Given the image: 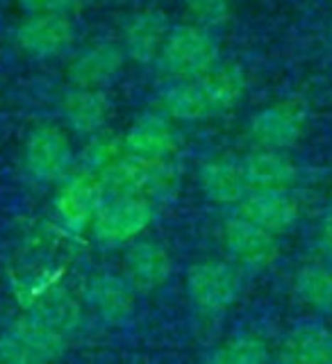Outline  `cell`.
<instances>
[{"mask_svg": "<svg viewBox=\"0 0 332 364\" xmlns=\"http://www.w3.org/2000/svg\"><path fill=\"white\" fill-rule=\"evenodd\" d=\"M316 248L321 253L323 262L332 264V203L326 208L321 221H318V230H316Z\"/></svg>", "mask_w": 332, "mask_h": 364, "instance_id": "f1b7e54d", "label": "cell"}, {"mask_svg": "<svg viewBox=\"0 0 332 364\" xmlns=\"http://www.w3.org/2000/svg\"><path fill=\"white\" fill-rule=\"evenodd\" d=\"M198 85L210 105L212 117H216V114H225L235 109L242 102V98L246 96L248 80L242 66L227 62V64H216L210 73L198 77Z\"/></svg>", "mask_w": 332, "mask_h": 364, "instance_id": "ffe728a7", "label": "cell"}, {"mask_svg": "<svg viewBox=\"0 0 332 364\" xmlns=\"http://www.w3.org/2000/svg\"><path fill=\"white\" fill-rule=\"evenodd\" d=\"M0 358H3V364H53L18 339L11 330L0 335Z\"/></svg>", "mask_w": 332, "mask_h": 364, "instance_id": "4316f807", "label": "cell"}, {"mask_svg": "<svg viewBox=\"0 0 332 364\" xmlns=\"http://www.w3.org/2000/svg\"><path fill=\"white\" fill-rule=\"evenodd\" d=\"M85 301L107 326H125L136 312V289L125 276L112 271L94 273L87 280Z\"/></svg>", "mask_w": 332, "mask_h": 364, "instance_id": "30bf717a", "label": "cell"}, {"mask_svg": "<svg viewBox=\"0 0 332 364\" xmlns=\"http://www.w3.org/2000/svg\"><path fill=\"white\" fill-rule=\"evenodd\" d=\"M18 299L26 314L71 337L82 326V305L60 280L50 276L28 278L18 284Z\"/></svg>", "mask_w": 332, "mask_h": 364, "instance_id": "3957f363", "label": "cell"}, {"mask_svg": "<svg viewBox=\"0 0 332 364\" xmlns=\"http://www.w3.org/2000/svg\"><path fill=\"white\" fill-rule=\"evenodd\" d=\"M153 219V200L134 196L107 198L98 210L94 223H91V235L98 244L109 248L130 246L144 235V230H148Z\"/></svg>", "mask_w": 332, "mask_h": 364, "instance_id": "8992f818", "label": "cell"}, {"mask_svg": "<svg viewBox=\"0 0 332 364\" xmlns=\"http://www.w3.org/2000/svg\"><path fill=\"white\" fill-rule=\"evenodd\" d=\"M168 18L159 9H144L130 16L123 28V50L136 64L157 62L168 37Z\"/></svg>", "mask_w": 332, "mask_h": 364, "instance_id": "9a60e30c", "label": "cell"}, {"mask_svg": "<svg viewBox=\"0 0 332 364\" xmlns=\"http://www.w3.org/2000/svg\"><path fill=\"white\" fill-rule=\"evenodd\" d=\"M0 364H3V358H0Z\"/></svg>", "mask_w": 332, "mask_h": 364, "instance_id": "f546056e", "label": "cell"}, {"mask_svg": "<svg viewBox=\"0 0 332 364\" xmlns=\"http://www.w3.org/2000/svg\"><path fill=\"white\" fill-rule=\"evenodd\" d=\"M219 64V43L203 26H178L168 32L157 66L176 82L198 80Z\"/></svg>", "mask_w": 332, "mask_h": 364, "instance_id": "6da1fadb", "label": "cell"}, {"mask_svg": "<svg viewBox=\"0 0 332 364\" xmlns=\"http://www.w3.org/2000/svg\"><path fill=\"white\" fill-rule=\"evenodd\" d=\"M125 60V50L117 43H98L82 50L68 66V80L73 87L98 89L117 77Z\"/></svg>", "mask_w": 332, "mask_h": 364, "instance_id": "d6986e66", "label": "cell"}, {"mask_svg": "<svg viewBox=\"0 0 332 364\" xmlns=\"http://www.w3.org/2000/svg\"><path fill=\"white\" fill-rule=\"evenodd\" d=\"M125 155V144L117 134H98L82 153V171L100 176Z\"/></svg>", "mask_w": 332, "mask_h": 364, "instance_id": "d4e9b609", "label": "cell"}, {"mask_svg": "<svg viewBox=\"0 0 332 364\" xmlns=\"http://www.w3.org/2000/svg\"><path fill=\"white\" fill-rule=\"evenodd\" d=\"M18 5L26 9L30 16H41V14L66 16L68 11L80 7V0H18Z\"/></svg>", "mask_w": 332, "mask_h": 364, "instance_id": "83f0119b", "label": "cell"}, {"mask_svg": "<svg viewBox=\"0 0 332 364\" xmlns=\"http://www.w3.org/2000/svg\"><path fill=\"white\" fill-rule=\"evenodd\" d=\"M223 246L232 264L246 271H264L280 257L278 237L237 214L223 225Z\"/></svg>", "mask_w": 332, "mask_h": 364, "instance_id": "9c48e42d", "label": "cell"}, {"mask_svg": "<svg viewBox=\"0 0 332 364\" xmlns=\"http://www.w3.org/2000/svg\"><path fill=\"white\" fill-rule=\"evenodd\" d=\"M242 294V269L223 259H200L187 271V296L198 312L219 316Z\"/></svg>", "mask_w": 332, "mask_h": 364, "instance_id": "277c9868", "label": "cell"}, {"mask_svg": "<svg viewBox=\"0 0 332 364\" xmlns=\"http://www.w3.org/2000/svg\"><path fill=\"white\" fill-rule=\"evenodd\" d=\"M205 198L216 205H239L248 193L244 164L230 157H216L205 162L198 173Z\"/></svg>", "mask_w": 332, "mask_h": 364, "instance_id": "ac0fdd59", "label": "cell"}, {"mask_svg": "<svg viewBox=\"0 0 332 364\" xmlns=\"http://www.w3.org/2000/svg\"><path fill=\"white\" fill-rule=\"evenodd\" d=\"M310 109L303 98H282L259 109L248 123V136L259 151H287L307 130Z\"/></svg>", "mask_w": 332, "mask_h": 364, "instance_id": "5b68a950", "label": "cell"}, {"mask_svg": "<svg viewBox=\"0 0 332 364\" xmlns=\"http://www.w3.org/2000/svg\"><path fill=\"white\" fill-rule=\"evenodd\" d=\"M123 276L141 294H151L168 282L173 273V259L168 250L155 239H136L128 246L123 257Z\"/></svg>", "mask_w": 332, "mask_h": 364, "instance_id": "5bb4252c", "label": "cell"}, {"mask_svg": "<svg viewBox=\"0 0 332 364\" xmlns=\"http://www.w3.org/2000/svg\"><path fill=\"white\" fill-rule=\"evenodd\" d=\"M62 114L68 128L77 134H96L107 121L109 102L98 89H68L62 98Z\"/></svg>", "mask_w": 332, "mask_h": 364, "instance_id": "44dd1931", "label": "cell"}, {"mask_svg": "<svg viewBox=\"0 0 332 364\" xmlns=\"http://www.w3.org/2000/svg\"><path fill=\"white\" fill-rule=\"evenodd\" d=\"M125 153L144 162H164L176 148V132L159 114H144L123 136Z\"/></svg>", "mask_w": 332, "mask_h": 364, "instance_id": "e0dca14e", "label": "cell"}, {"mask_svg": "<svg viewBox=\"0 0 332 364\" xmlns=\"http://www.w3.org/2000/svg\"><path fill=\"white\" fill-rule=\"evenodd\" d=\"M187 11L198 21V26H223L232 14L230 0H182Z\"/></svg>", "mask_w": 332, "mask_h": 364, "instance_id": "484cf974", "label": "cell"}, {"mask_svg": "<svg viewBox=\"0 0 332 364\" xmlns=\"http://www.w3.org/2000/svg\"><path fill=\"white\" fill-rule=\"evenodd\" d=\"M271 358L267 339L246 333L227 339L205 360V364H271Z\"/></svg>", "mask_w": 332, "mask_h": 364, "instance_id": "cb8c5ba5", "label": "cell"}, {"mask_svg": "<svg viewBox=\"0 0 332 364\" xmlns=\"http://www.w3.org/2000/svg\"><path fill=\"white\" fill-rule=\"evenodd\" d=\"M26 168L37 180L53 185L71 176L73 166V148L68 136L55 125H39L34 128L26 141Z\"/></svg>", "mask_w": 332, "mask_h": 364, "instance_id": "ba28073f", "label": "cell"}, {"mask_svg": "<svg viewBox=\"0 0 332 364\" xmlns=\"http://www.w3.org/2000/svg\"><path fill=\"white\" fill-rule=\"evenodd\" d=\"M291 289L296 301L310 312L332 318V264L310 262L294 273Z\"/></svg>", "mask_w": 332, "mask_h": 364, "instance_id": "7402d4cb", "label": "cell"}, {"mask_svg": "<svg viewBox=\"0 0 332 364\" xmlns=\"http://www.w3.org/2000/svg\"><path fill=\"white\" fill-rule=\"evenodd\" d=\"M107 200V193L102 189L98 176L77 171L66 180H62L55 196V214L57 221L71 235H82L91 230L98 210Z\"/></svg>", "mask_w": 332, "mask_h": 364, "instance_id": "52a82bcc", "label": "cell"}, {"mask_svg": "<svg viewBox=\"0 0 332 364\" xmlns=\"http://www.w3.org/2000/svg\"><path fill=\"white\" fill-rule=\"evenodd\" d=\"M9 330L48 362H57L66 353L68 337H64L62 333H57L55 328L41 323L39 318H34L30 314L18 316Z\"/></svg>", "mask_w": 332, "mask_h": 364, "instance_id": "603a6c76", "label": "cell"}, {"mask_svg": "<svg viewBox=\"0 0 332 364\" xmlns=\"http://www.w3.org/2000/svg\"><path fill=\"white\" fill-rule=\"evenodd\" d=\"M235 214L280 237L299 223L301 205L291 196V191H248L246 198L237 205Z\"/></svg>", "mask_w": 332, "mask_h": 364, "instance_id": "8fae6325", "label": "cell"}, {"mask_svg": "<svg viewBox=\"0 0 332 364\" xmlns=\"http://www.w3.org/2000/svg\"><path fill=\"white\" fill-rule=\"evenodd\" d=\"M271 364H332V326L303 321L287 330Z\"/></svg>", "mask_w": 332, "mask_h": 364, "instance_id": "7c38bea8", "label": "cell"}, {"mask_svg": "<svg viewBox=\"0 0 332 364\" xmlns=\"http://www.w3.org/2000/svg\"><path fill=\"white\" fill-rule=\"evenodd\" d=\"M248 191H291L301 180V171L291 159L278 151H257L244 159Z\"/></svg>", "mask_w": 332, "mask_h": 364, "instance_id": "2e32d148", "label": "cell"}, {"mask_svg": "<svg viewBox=\"0 0 332 364\" xmlns=\"http://www.w3.org/2000/svg\"><path fill=\"white\" fill-rule=\"evenodd\" d=\"M107 198L134 196V198H166L178 189L180 176L166 159L164 162H144L125 153L105 173L98 176Z\"/></svg>", "mask_w": 332, "mask_h": 364, "instance_id": "7a4b0ae2", "label": "cell"}, {"mask_svg": "<svg viewBox=\"0 0 332 364\" xmlns=\"http://www.w3.org/2000/svg\"><path fill=\"white\" fill-rule=\"evenodd\" d=\"M73 23L60 14L28 16L14 32L16 46L34 60L62 55L73 43Z\"/></svg>", "mask_w": 332, "mask_h": 364, "instance_id": "4fadbf2b", "label": "cell"}]
</instances>
